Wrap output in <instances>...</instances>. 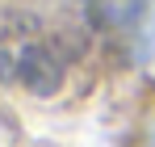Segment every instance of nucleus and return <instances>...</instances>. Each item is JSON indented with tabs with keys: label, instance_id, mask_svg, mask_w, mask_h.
Here are the masks:
<instances>
[{
	"label": "nucleus",
	"instance_id": "1",
	"mask_svg": "<svg viewBox=\"0 0 155 147\" xmlns=\"http://www.w3.org/2000/svg\"><path fill=\"white\" fill-rule=\"evenodd\" d=\"M17 76H21V84H25L29 93L51 97L54 88L63 84V63H59V55H54L51 46L29 42V46H21V55H17Z\"/></svg>",
	"mask_w": 155,
	"mask_h": 147
},
{
	"label": "nucleus",
	"instance_id": "2",
	"mask_svg": "<svg viewBox=\"0 0 155 147\" xmlns=\"http://www.w3.org/2000/svg\"><path fill=\"white\" fill-rule=\"evenodd\" d=\"M88 4V17L92 25H101L109 34H126V29H138L151 0H84Z\"/></svg>",
	"mask_w": 155,
	"mask_h": 147
},
{
	"label": "nucleus",
	"instance_id": "3",
	"mask_svg": "<svg viewBox=\"0 0 155 147\" xmlns=\"http://www.w3.org/2000/svg\"><path fill=\"white\" fill-rule=\"evenodd\" d=\"M4 72H8V63H4V55H0V76H4Z\"/></svg>",
	"mask_w": 155,
	"mask_h": 147
}]
</instances>
